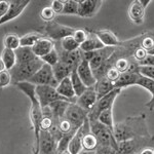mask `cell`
Returning <instances> with one entry per match:
<instances>
[{"instance_id": "obj_13", "label": "cell", "mask_w": 154, "mask_h": 154, "mask_svg": "<svg viewBox=\"0 0 154 154\" xmlns=\"http://www.w3.org/2000/svg\"><path fill=\"white\" fill-rule=\"evenodd\" d=\"M97 102H98V97H97L95 88L93 86V88H88L86 91H84L80 97H78L75 104L88 113L95 107Z\"/></svg>"}, {"instance_id": "obj_9", "label": "cell", "mask_w": 154, "mask_h": 154, "mask_svg": "<svg viewBox=\"0 0 154 154\" xmlns=\"http://www.w3.org/2000/svg\"><path fill=\"white\" fill-rule=\"evenodd\" d=\"M75 29L71 28L68 26H64L62 24H59L57 22H51L46 25L45 27V33L51 38V40H60L61 41L63 38L67 36L73 35Z\"/></svg>"}, {"instance_id": "obj_43", "label": "cell", "mask_w": 154, "mask_h": 154, "mask_svg": "<svg viewBox=\"0 0 154 154\" xmlns=\"http://www.w3.org/2000/svg\"><path fill=\"white\" fill-rule=\"evenodd\" d=\"M120 75H121V73L117 70V69L114 68V67H110V68L107 70L105 77L109 81H111L112 83H115L116 81L118 80L119 77H120Z\"/></svg>"}, {"instance_id": "obj_20", "label": "cell", "mask_w": 154, "mask_h": 154, "mask_svg": "<svg viewBox=\"0 0 154 154\" xmlns=\"http://www.w3.org/2000/svg\"><path fill=\"white\" fill-rule=\"evenodd\" d=\"M140 74L139 72H125V73H121L120 77L118 78V80L114 83V88H125L128 86L131 85H137L139 78H140Z\"/></svg>"}, {"instance_id": "obj_4", "label": "cell", "mask_w": 154, "mask_h": 154, "mask_svg": "<svg viewBox=\"0 0 154 154\" xmlns=\"http://www.w3.org/2000/svg\"><path fill=\"white\" fill-rule=\"evenodd\" d=\"M36 96L42 108L43 107H48L51 104H53L54 102L60 100L66 101L70 103L69 100H67V99L63 98L62 96L59 95L56 88L51 85H36Z\"/></svg>"}, {"instance_id": "obj_27", "label": "cell", "mask_w": 154, "mask_h": 154, "mask_svg": "<svg viewBox=\"0 0 154 154\" xmlns=\"http://www.w3.org/2000/svg\"><path fill=\"white\" fill-rule=\"evenodd\" d=\"M137 85L147 89V91H149V93L151 94L152 99H151V101L149 102V103L146 104V106H147L150 110H153L154 109V80L146 78V77H143V76H140L138 82H137Z\"/></svg>"}, {"instance_id": "obj_24", "label": "cell", "mask_w": 154, "mask_h": 154, "mask_svg": "<svg viewBox=\"0 0 154 154\" xmlns=\"http://www.w3.org/2000/svg\"><path fill=\"white\" fill-rule=\"evenodd\" d=\"M105 48V45L100 41V39L97 37L95 34L91 36H88V38L80 45V51L83 53H88V51H98L101 49Z\"/></svg>"}, {"instance_id": "obj_38", "label": "cell", "mask_w": 154, "mask_h": 154, "mask_svg": "<svg viewBox=\"0 0 154 154\" xmlns=\"http://www.w3.org/2000/svg\"><path fill=\"white\" fill-rule=\"evenodd\" d=\"M40 17L44 22H46V23H51V22H54V17H56V14H54V11H53V8H51V6H45L41 9Z\"/></svg>"}, {"instance_id": "obj_32", "label": "cell", "mask_w": 154, "mask_h": 154, "mask_svg": "<svg viewBox=\"0 0 154 154\" xmlns=\"http://www.w3.org/2000/svg\"><path fill=\"white\" fill-rule=\"evenodd\" d=\"M98 121L101 122L102 125H106L107 128H109L110 130H114V121H113V107L108 108L106 110H104L103 112L100 113L98 117Z\"/></svg>"}, {"instance_id": "obj_2", "label": "cell", "mask_w": 154, "mask_h": 154, "mask_svg": "<svg viewBox=\"0 0 154 154\" xmlns=\"http://www.w3.org/2000/svg\"><path fill=\"white\" fill-rule=\"evenodd\" d=\"M89 121V128H91V133H93L96 136L98 140L99 145L102 147H112L116 150L117 153L118 149V143L116 142L114 138L113 131L107 128L106 125H102L98 120L95 119H88Z\"/></svg>"}, {"instance_id": "obj_48", "label": "cell", "mask_w": 154, "mask_h": 154, "mask_svg": "<svg viewBox=\"0 0 154 154\" xmlns=\"http://www.w3.org/2000/svg\"><path fill=\"white\" fill-rule=\"evenodd\" d=\"M139 66H152L154 67V54H147L146 58L138 64Z\"/></svg>"}, {"instance_id": "obj_31", "label": "cell", "mask_w": 154, "mask_h": 154, "mask_svg": "<svg viewBox=\"0 0 154 154\" xmlns=\"http://www.w3.org/2000/svg\"><path fill=\"white\" fill-rule=\"evenodd\" d=\"M41 37H43V35L38 32H30V33L25 34L20 38L21 46L22 48H32Z\"/></svg>"}, {"instance_id": "obj_33", "label": "cell", "mask_w": 154, "mask_h": 154, "mask_svg": "<svg viewBox=\"0 0 154 154\" xmlns=\"http://www.w3.org/2000/svg\"><path fill=\"white\" fill-rule=\"evenodd\" d=\"M20 38H21V37H19L14 33L7 34V35L3 37L4 48H9V49H12V51H17L19 48H21Z\"/></svg>"}, {"instance_id": "obj_47", "label": "cell", "mask_w": 154, "mask_h": 154, "mask_svg": "<svg viewBox=\"0 0 154 154\" xmlns=\"http://www.w3.org/2000/svg\"><path fill=\"white\" fill-rule=\"evenodd\" d=\"M146 56H147V51H146L145 49H143L142 48H138L134 51V58L138 62V64L140 63L141 61H143V60L146 58Z\"/></svg>"}, {"instance_id": "obj_34", "label": "cell", "mask_w": 154, "mask_h": 154, "mask_svg": "<svg viewBox=\"0 0 154 154\" xmlns=\"http://www.w3.org/2000/svg\"><path fill=\"white\" fill-rule=\"evenodd\" d=\"M60 43H61V48L66 53H72V51H75L80 48V45L75 41L72 35L63 38L60 41Z\"/></svg>"}, {"instance_id": "obj_36", "label": "cell", "mask_w": 154, "mask_h": 154, "mask_svg": "<svg viewBox=\"0 0 154 154\" xmlns=\"http://www.w3.org/2000/svg\"><path fill=\"white\" fill-rule=\"evenodd\" d=\"M78 6L79 1L66 0V1H64L63 14H78Z\"/></svg>"}, {"instance_id": "obj_12", "label": "cell", "mask_w": 154, "mask_h": 154, "mask_svg": "<svg viewBox=\"0 0 154 154\" xmlns=\"http://www.w3.org/2000/svg\"><path fill=\"white\" fill-rule=\"evenodd\" d=\"M77 74L80 77L82 82L85 84L86 88H93L97 83V78L94 75V72L91 70L89 63L85 60H82L81 63L79 64L78 67L76 68Z\"/></svg>"}, {"instance_id": "obj_6", "label": "cell", "mask_w": 154, "mask_h": 154, "mask_svg": "<svg viewBox=\"0 0 154 154\" xmlns=\"http://www.w3.org/2000/svg\"><path fill=\"white\" fill-rule=\"evenodd\" d=\"M120 93H121L120 88H114L112 91H110V93L107 94L106 96H104L103 98H101L100 100H98L95 107L91 109V111L88 112V118L98 120V117L101 112H103V111L106 110V109L113 107L114 101L116 100V98L119 96Z\"/></svg>"}, {"instance_id": "obj_28", "label": "cell", "mask_w": 154, "mask_h": 154, "mask_svg": "<svg viewBox=\"0 0 154 154\" xmlns=\"http://www.w3.org/2000/svg\"><path fill=\"white\" fill-rule=\"evenodd\" d=\"M0 58L2 59L5 68L7 71H11L14 66L17 65V56H16V51H12L9 48H4L1 51V56Z\"/></svg>"}, {"instance_id": "obj_46", "label": "cell", "mask_w": 154, "mask_h": 154, "mask_svg": "<svg viewBox=\"0 0 154 154\" xmlns=\"http://www.w3.org/2000/svg\"><path fill=\"white\" fill-rule=\"evenodd\" d=\"M51 7L53 8V11L56 14H63L64 1H62V0H54L51 3Z\"/></svg>"}, {"instance_id": "obj_19", "label": "cell", "mask_w": 154, "mask_h": 154, "mask_svg": "<svg viewBox=\"0 0 154 154\" xmlns=\"http://www.w3.org/2000/svg\"><path fill=\"white\" fill-rule=\"evenodd\" d=\"M95 35L100 39V41L105 45V48H116L120 44L118 37L110 30H98Z\"/></svg>"}, {"instance_id": "obj_21", "label": "cell", "mask_w": 154, "mask_h": 154, "mask_svg": "<svg viewBox=\"0 0 154 154\" xmlns=\"http://www.w3.org/2000/svg\"><path fill=\"white\" fill-rule=\"evenodd\" d=\"M69 102H66V101H57V102H54L53 104L49 105V108L51 110V114H53V119H54V125H58L60 121L62 119H64L65 117V112L67 110L69 106Z\"/></svg>"}, {"instance_id": "obj_22", "label": "cell", "mask_w": 154, "mask_h": 154, "mask_svg": "<svg viewBox=\"0 0 154 154\" xmlns=\"http://www.w3.org/2000/svg\"><path fill=\"white\" fill-rule=\"evenodd\" d=\"M16 86L18 88L20 91H23L25 96L29 99L31 102V105L34 104H39V101L37 99L36 96V85L33 83H30L29 81H23V82H18L14 83Z\"/></svg>"}, {"instance_id": "obj_25", "label": "cell", "mask_w": 154, "mask_h": 154, "mask_svg": "<svg viewBox=\"0 0 154 154\" xmlns=\"http://www.w3.org/2000/svg\"><path fill=\"white\" fill-rule=\"evenodd\" d=\"M53 70L57 81L61 82L62 80H64L67 77H70L72 71H73V68L71 66H69L68 64L64 63L62 61H59L58 64L53 67Z\"/></svg>"}, {"instance_id": "obj_11", "label": "cell", "mask_w": 154, "mask_h": 154, "mask_svg": "<svg viewBox=\"0 0 154 154\" xmlns=\"http://www.w3.org/2000/svg\"><path fill=\"white\" fill-rule=\"evenodd\" d=\"M102 4H103L102 1H96V0H83V1H79L78 14L77 16L84 19L94 18L98 14Z\"/></svg>"}, {"instance_id": "obj_1", "label": "cell", "mask_w": 154, "mask_h": 154, "mask_svg": "<svg viewBox=\"0 0 154 154\" xmlns=\"http://www.w3.org/2000/svg\"><path fill=\"white\" fill-rule=\"evenodd\" d=\"M113 134L117 143L148 136L145 117L144 116L128 117L123 122H119L115 125Z\"/></svg>"}, {"instance_id": "obj_8", "label": "cell", "mask_w": 154, "mask_h": 154, "mask_svg": "<svg viewBox=\"0 0 154 154\" xmlns=\"http://www.w3.org/2000/svg\"><path fill=\"white\" fill-rule=\"evenodd\" d=\"M57 147H58V142L54 140L51 133L40 131L39 140L35 145V148L38 149L39 154H58Z\"/></svg>"}, {"instance_id": "obj_54", "label": "cell", "mask_w": 154, "mask_h": 154, "mask_svg": "<svg viewBox=\"0 0 154 154\" xmlns=\"http://www.w3.org/2000/svg\"><path fill=\"white\" fill-rule=\"evenodd\" d=\"M147 54H154V46L150 49V51H147Z\"/></svg>"}, {"instance_id": "obj_40", "label": "cell", "mask_w": 154, "mask_h": 154, "mask_svg": "<svg viewBox=\"0 0 154 154\" xmlns=\"http://www.w3.org/2000/svg\"><path fill=\"white\" fill-rule=\"evenodd\" d=\"M138 72L141 76L154 80V67H152V66H139Z\"/></svg>"}, {"instance_id": "obj_56", "label": "cell", "mask_w": 154, "mask_h": 154, "mask_svg": "<svg viewBox=\"0 0 154 154\" xmlns=\"http://www.w3.org/2000/svg\"><path fill=\"white\" fill-rule=\"evenodd\" d=\"M61 154H71L70 152H69V151L68 150H65V151H64V152H62Z\"/></svg>"}, {"instance_id": "obj_29", "label": "cell", "mask_w": 154, "mask_h": 154, "mask_svg": "<svg viewBox=\"0 0 154 154\" xmlns=\"http://www.w3.org/2000/svg\"><path fill=\"white\" fill-rule=\"evenodd\" d=\"M70 79H71L72 85H73L74 91H75V95L77 98L80 97L84 91H86V89L88 88H86L85 84H84L82 82V80L80 79V77L78 76L76 69H73V71H72V73L70 75Z\"/></svg>"}, {"instance_id": "obj_41", "label": "cell", "mask_w": 154, "mask_h": 154, "mask_svg": "<svg viewBox=\"0 0 154 154\" xmlns=\"http://www.w3.org/2000/svg\"><path fill=\"white\" fill-rule=\"evenodd\" d=\"M72 36H73V38L75 39V41L79 45H81V44L88 38V34L86 33V31L83 29H75V31H74Z\"/></svg>"}, {"instance_id": "obj_45", "label": "cell", "mask_w": 154, "mask_h": 154, "mask_svg": "<svg viewBox=\"0 0 154 154\" xmlns=\"http://www.w3.org/2000/svg\"><path fill=\"white\" fill-rule=\"evenodd\" d=\"M154 46V38L152 36H146L144 37L141 41V48L143 49H145L146 51H150Z\"/></svg>"}, {"instance_id": "obj_16", "label": "cell", "mask_w": 154, "mask_h": 154, "mask_svg": "<svg viewBox=\"0 0 154 154\" xmlns=\"http://www.w3.org/2000/svg\"><path fill=\"white\" fill-rule=\"evenodd\" d=\"M56 89L60 96H62L63 98L69 100L70 103H76L77 97L75 95V91H74L70 77H67L64 80H62L61 82H59Z\"/></svg>"}, {"instance_id": "obj_50", "label": "cell", "mask_w": 154, "mask_h": 154, "mask_svg": "<svg viewBox=\"0 0 154 154\" xmlns=\"http://www.w3.org/2000/svg\"><path fill=\"white\" fill-rule=\"evenodd\" d=\"M139 154H154V149L150 147H146L143 150H141V152Z\"/></svg>"}, {"instance_id": "obj_55", "label": "cell", "mask_w": 154, "mask_h": 154, "mask_svg": "<svg viewBox=\"0 0 154 154\" xmlns=\"http://www.w3.org/2000/svg\"><path fill=\"white\" fill-rule=\"evenodd\" d=\"M33 154H39V151H38V149L34 148V149H33Z\"/></svg>"}, {"instance_id": "obj_44", "label": "cell", "mask_w": 154, "mask_h": 154, "mask_svg": "<svg viewBox=\"0 0 154 154\" xmlns=\"http://www.w3.org/2000/svg\"><path fill=\"white\" fill-rule=\"evenodd\" d=\"M57 125L59 126L60 131H61L63 134H68V133H72V131H76V130H74L72 125L69 122L68 120H67L66 118L62 119V120L60 121Z\"/></svg>"}, {"instance_id": "obj_10", "label": "cell", "mask_w": 154, "mask_h": 154, "mask_svg": "<svg viewBox=\"0 0 154 154\" xmlns=\"http://www.w3.org/2000/svg\"><path fill=\"white\" fill-rule=\"evenodd\" d=\"M30 4L29 0H16V1H9V7L8 11L5 14V16L0 20V26L3 24L7 23V22H11L12 20L17 19L20 14H22L25 8Z\"/></svg>"}, {"instance_id": "obj_39", "label": "cell", "mask_w": 154, "mask_h": 154, "mask_svg": "<svg viewBox=\"0 0 154 154\" xmlns=\"http://www.w3.org/2000/svg\"><path fill=\"white\" fill-rule=\"evenodd\" d=\"M11 81H12V78H11V72L7 70L0 72V89L8 86L9 84L11 83Z\"/></svg>"}, {"instance_id": "obj_37", "label": "cell", "mask_w": 154, "mask_h": 154, "mask_svg": "<svg viewBox=\"0 0 154 154\" xmlns=\"http://www.w3.org/2000/svg\"><path fill=\"white\" fill-rule=\"evenodd\" d=\"M41 60L43 61V63L48 64V65L54 67L58 64V62L60 61V57L58 54V51L54 48V51H51V53L48 54L46 56H44L43 58H41Z\"/></svg>"}, {"instance_id": "obj_18", "label": "cell", "mask_w": 154, "mask_h": 154, "mask_svg": "<svg viewBox=\"0 0 154 154\" xmlns=\"http://www.w3.org/2000/svg\"><path fill=\"white\" fill-rule=\"evenodd\" d=\"M146 9L141 5L140 1H133L128 6V18L137 25H141L145 21Z\"/></svg>"}, {"instance_id": "obj_49", "label": "cell", "mask_w": 154, "mask_h": 154, "mask_svg": "<svg viewBox=\"0 0 154 154\" xmlns=\"http://www.w3.org/2000/svg\"><path fill=\"white\" fill-rule=\"evenodd\" d=\"M8 7H9V1H0V20L3 18L5 16V14L8 11Z\"/></svg>"}, {"instance_id": "obj_52", "label": "cell", "mask_w": 154, "mask_h": 154, "mask_svg": "<svg viewBox=\"0 0 154 154\" xmlns=\"http://www.w3.org/2000/svg\"><path fill=\"white\" fill-rule=\"evenodd\" d=\"M4 70H6L5 65H4L3 61H2V59L0 58V72H2V71H4Z\"/></svg>"}, {"instance_id": "obj_15", "label": "cell", "mask_w": 154, "mask_h": 154, "mask_svg": "<svg viewBox=\"0 0 154 154\" xmlns=\"http://www.w3.org/2000/svg\"><path fill=\"white\" fill-rule=\"evenodd\" d=\"M42 119V107L40 104H34L31 105L30 108V120L32 123V128L35 136V142L39 140V133H40V122Z\"/></svg>"}, {"instance_id": "obj_51", "label": "cell", "mask_w": 154, "mask_h": 154, "mask_svg": "<svg viewBox=\"0 0 154 154\" xmlns=\"http://www.w3.org/2000/svg\"><path fill=\"white\" fill-rule=\"evenodd\" d=\"M139 1H140L141 5H142L145 9L147 8V6L151 3V0H139Z\"/></svg>"}, {"instance_id": "obj_17", "label": "cell", "mask_w": 154, "mask_h": 154, "mask_svg": "<svg viewBox=\"0 0 154 154\" xmlns=\"http://www.w3.org/2000/svg\"><path fill=\"white\" fill-rule=\"evenodd\" d=\"M60 61L64 62V63L68 64L69 66H71L73 69H76L78 67L79 64L82 61V51H80V48L77 49L75 51H72V53H66L63 49L61 48V51H58Z\"/></svg>"}, {"instance_id": "obj_14", "label": "cell", "mask_w": 154, "mask_h": 154, "mask_svg": "<svg viewBox=\"0 0 154 154\" xmlns=\"http://www.w3.org/2000/svg\"><path fill=\"white\" fill-rule=\"evenodd\" d=\"M54 49V42L48 37H41L38 41L32 46V51L35 54L37 58H43L48 54L51 53Z\"/></svg>"}, {"instance_id": "obj_53", "label": "cell", "mask_w": 154, "mask_h": 154, "mask_svg": "<svg viewBox=\"0 0 154 154\" xmlns=\"http://www.w3.org/2000/svg\"><path fill=\"white\" fill-rule=\"evenodd\" d=\"M79 154H96V151H95V152H89V151H84V150H82Z\"/></svg>"}, {"instance_id": "obj_26", "label": "cell", "mask_w": 154, "mask_h": 154, "mask_svg": "<svg viewBox=\"0 0 154 154\" xmlns=\"http://www.w3.org/2000/svg\"><path fill=\"white\" fill-rule=\"evenodd\" d=\"M16 51L17 56V64H26L30 63L37 57L32 51V48H19Z\"/></svg>"}, {"instance_id": "obj_7", "label": "cell", "mask_w": 154, "mask_h": 154, "mask_svg": "<svg viewBox=\"0 0 154 154\" xmlns=\"http://www.w3.org/2000/svg\"><path fill=\"white\" fill-rule=\"evenodd\" d=\"M88 113L82 108H80L75 103H70L65 112V117L71 123L74 130H78L84 125Z\"/></svg>"}, {"instance_id": "obj_5", "label": "cell", "mask_w": 154, "mask_h": 154, "mask_svg": "<svg viewBox=\"0 0 154 154\" xmlns=\"http://www.w3.org/2000/svg\"><path fill=\"white\" fill-rule=\"evenodd\" d=\"M28 81L30 83L35 84V85H51L54 88H57L59 84L54 75L53 67L45 63Z\"/></svg>"}, {"instance_id": "obj_42", "label": "cell", "mask_w": 154, "mask_h": 154, "mask_svg": "<svg viewBox=\"0 0 154 154\" xmlns=\"http://www.w3.org/2000/svg\"><path fill=\"white\" fill-rule=\"evenodd\" d=\"M54 125L53 116H48V115H42V119L40 122V131H48L53 128Z\"/></svg>"}, {"instance_id": "obj_23", "label": "cell", "mask_w": 154, "mask_h": 154, "mask_svg": "<svg viewBox=\"0 0 154 154\" xmlns=\"http://www.w3.org/2000/svg\"><path fill=\"white\" fill-rule=\"evenodd\" d=\"M98 97V100H100L101 98H103L104 96H106L107 94H109L110 91H112L114 88V83H112L111 81H109L105 76L102 77V78L97 80L96 85L94 86Z\"/></svg>"}, {"instance_id": "obj_3", "label": "cell", "mask_w": 154, "mask_h": 154, "mask_svg": "<svg viewBox=\"0 0 154 154\" xmlns=\"http://www.w3.org/2000/svg\"><path fill=\"white\" fill-rule=\"evenodd\" d=\"M43 61L40 58H36L30 63L26 64H17L11 69V74L12 78V82L18 83L23 81H28L39 69L43 66Z\"/></svg>"}, {"instance_id": "obj_30", "label": "cell", "mask_w": 154, "mask_h": 154, "mask_svg": "<svg viewBox=\"0 0 154 154\" xmlns=\"http://www.w3.org/2000/svg\"><path fill=\"white\" fill-rule=\"evenodd\" d=\"M98 140H97L96 136L93 133H86L83 136L82 139V148L84 151H89V152H95L98 148Z\"/></svg>"}, {"instance_id": "obj_35", "label": "cell", "mask_w": 154, "mask_h": 154, "mask_svg": "<svg viewBox=\"0 0 154 154\" xmlns=\"http://www.w3.org/2000/svg\"><path fill=\"white\" fill-rule=\"evenodd\" d=\"M75 133H76V131L64 134L63 137L61 138V140L58 142V147H57V152H58V154H61L62 152H64L65 150H68L70 141H71L72 137L74 136V134H75Z\"/></svg>"}]
</instances>
